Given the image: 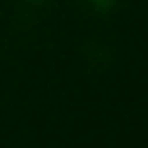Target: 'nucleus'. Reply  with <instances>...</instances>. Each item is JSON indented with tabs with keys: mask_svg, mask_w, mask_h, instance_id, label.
<instances>
[{
	"mask_svg": "<svg viewBox=\"0 0 148 148\" xmlns=\"http://www.w3.org/2000/svg\"><path fill=\"white\" fill-rule=\"evenodd\" d=\"M91 3H94V5H96L99 10H109V8H112V5H114L117 0H91Z\"/></svg>",
	"mask_w": 148,
	"mask_h": 148,
	"instance_id": "1",
	"label": "nucleus"
}]
</instances>
